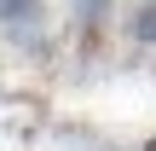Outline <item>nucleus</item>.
<instances>
[{"instance_id":"nucleus-1","label":"nucleus","mask_w":156,"mask_h":151,"mask_svg":"<svg viewBox=\"0 0 156 151\" xmlns=\"http://www.w3.org/2000/svg\"><path fill=\"white\" fill-rule=\"evenodd\" d=\"M0 41L23 58L52 52V6L46 0H0Z\"/></svg>"},{"instance_id":"nucleus-2","label":"nucleus","mask_w":156,"mask_h":151,"mask_svg":"<svg viewBox=\"0 0 156 151\" xmlns=\"http://www.w3.org/2000/svg\"><path fill=\"white\" fill-rule=\"evenodd\" d=\"M110 17H116V0H69V23H75V35H81L87 47L104 41Z\"/></svg>"},{"instance_id":"nucleus-3","label":"nucleus","mask_w":156,"mask_h":151,"mask_svg":"<svg viewBox=\"0 0 156 151\" xmlns=\"http://www.w3.org/2000/svg\"><path fill=\"white\" fill-rule=\"evenodd\" d=\"M127 41H139V47H156V0H139V6L127 12Z\"/></svg>"}]
</instances>
